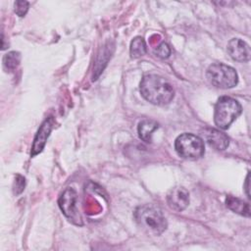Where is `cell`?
<instances>
[{
    "mask_svg": "<svg viewBox=\"0 0 251 251\" xmlns=\"http://www.w3.org/2000/svg\"><path fill=\"white\" fill-rule=\"evenodd\" d=\"M139 90L145 100L158 106L169 104L175 96L172 84L158 75H144L140 81Z\"/></svg>",
    "mask_w": 251,
    "mask_h": 251,
    "instance_id": "6da1fadb",
    "label": "cell"
},
{
    "mask_svg": "<svg viewBox=\"0 0 251 251\" xmlns=\"http://www.w3.org/2000/svg\"><path fill=\"white\" fill-rule=\"evenodd\" d=\"M134 220L139 227L152 235L162 234L168 226L166 218L162 211L151 204L139 206L133 213Z\"/></svg>",
    "mask_w": 251,
    "mask_h": 251,
    "instance_id": "7a4b0ae2",
    "label": "cell"
},
{
    "mask_svg": "<svg viewBox=\"0 0 251 251\" xmlns=\"http://www.w3.org/2000/svg\"><path fill=\"white\" fill-rule=\"evenodd\" d=\"M241 112L242 108L237 100L228 96H222L215 105V125L221 129H227Z\"/></svg>",
    "mask_w": 251,
    "mask_h": 251,
    "instance_id": "3957f363",
    "label": "cell"
},
{
    "mask_svg": "<svg viewBox=\"0 0 251 251\" xmlns=\"http://www.w3.org/2000/svg\"><path fill=\"white\" fill-rule=\"evenodd\" d=\"M206 76L212 85L223 89L232 88L238 82L236 71L232 67L223 63L212 64L207 69Z\"/></svg>",
    "mask_w": 251,
    "mask_h": 251,
    "instance_id": "277c9868",
    "label": "cell"
},
{
    "mask_svg": "<svg viewBox=\"0 0 251 251\" xmlns=\"http://www.w3.org/2000/svg\"><path fill=\"white\" fill-rule=\"evenodd\" d=\"M175 149L178 156L184 159L195 160L204 155L203 139L193 133H182L175 141Z\"/></svg>",
    "mask_w": 251,
    "mask_h": 251,
    "instance_id": "5b68a950",
    "label": "cell"
},
{
    "mask_svg": "<svg viewBox=\"0 0 251 251\" xmlns=\"http://www.w3.org/2000/svg\"><path fill=\"white\" fill-rule=\"evenodd\" d=\"M76 198L77 195L75 190L73 187H68L61 194L58 203L61 211L70 221H73L74 223H75V221H76V224L80 225V218L77 216L75 207Z\"/></svg>",
    "mask_w": 251,
    "mask_h": 251,
    "instance_id": "8992f818",
    "label": "cell"
},
{
    "mask_svg": "<svg viewBox=\"0 0 251 251\" xmlns=\"http://www.w3.org/2000/svg\"><path fill=\"white\" fill-rule=\"evenodd\" d=\"M53 126H54L53 117L47 118L41 124V126H39V128H38V130H37V132L34 136V139H33V143H32V146H31V151H30V157H34L35 155L39 154L43 150V148L46 144L47 138L50 135V132L53 128Z\"/></svg>",
    "mask_w": 251,
    "mask_h": 251,
    "instance_id": "52a82bcc",
    "label": "cell"
},
{
    "mask_svg": "<svg viewBox=\"0 0 251 251\" xmlns=\"http://www.w3.org/2000/svg\"><path fill=\"white\" fill-rule=\"evenodd\" d=\"M167 202L171 209L181 212L189 204V193L183 187H174L167 194Z\"/></svg>",
    "mask_w": 251,
    "mask_h": 251,
    "instance_id": "ba28073f",
    "label": "cell"
},
{
    "mask_svg": "<svg viewBox=\"0 0 251 251\" xmlns=\"http://www.w3.org/2000/svg\"><path fill=\"white\" fill-rule=\"evenodd\" d=\"M227 52L229 56L238 62H247L250 60V48L249 45L239 39V38H232L227 43Z\"/></svg>",
    "mask_w": 251,
    "mask_h": 251,
    "instance_id": "9c48e42d",
    "label": "cell"
},
{
    "mask_svg": "<svg viewBox=\"0 0 251 251\" xmlns=\"http://www.w3.org/2000/svg\"><path fill=\"white\" fill-rule=\"evenodd\" d=\"M202 132L204 139L211 147L215 148L216 150H225L229 144V138L227 137V135L219 129L207 127L204 128Z\"/></svg>",
    "mask_w": 251,
    "mask_h": 251,
    "instance_id": "30bf717a",
    "label": "cell"
},
{
    "mask_svg": "<svg viewBox=\"0 0 251 251\" xmlns=\"http://www.w3.org/2000/svg\"><path fill=\"white\" fill-rule=\"evenodd\" d=\"M158 126L159 125L155 121H152V120L141 121L137 126L139 138L147 143H150L152 141L153 132L158 128Z\"/></svg>",
    "mask_w": 251,
    "mask_h": 251,
    "instance_id": "8fae6325",
    "label": "cell"
},
{
    "mask_svg": "<svg viewBox=\"0 0 251 251\" xmlns=\"http://www.w3.org/2000/svg\"><path fill=\"white\" fill-rule=\"evenodd\" d=\"M226 207L229 208L234 213H237L244 217H250V207L249 204L239 198L228 195L226 199Z\"/></svg>",
    "mask_w": 251,
    "mask_h": 251,
    "instance_id": "7c38bea8",
    "label": "cell"
},
{
    "mask_svg": "<svg viewBox=\"0 0 251 251\" xmlns=\"http://www.w3.org/2000/svg\"><path fill=\"white\" fill-rule=\"evenodd\" d=\"M147 52V47L145 40L141 36H136L134 37L131 42H130V48H129V53L131 58H140L143 55H145Z\"/></svg>",
    "mask_w": 251,
    "mask_h": 251,
    "instance_id": "4fadbf2b",
    "label": "cell"
},
{
    "mask_svg": "<svg viewBox=\"0 0 251 251\" xmlns=\"http://www.w3.org/2000/svg\"><path fill=\"white\" fill-rule=\"evenodd\" d=\"M20 61H21V55L19 52H16V51L9 52L3 57L4 68L9 72L17 69V67L20 64Z\"/></svg>",
    "mask_w": 251,
    "mask_h": 251,
    "instance_id": "5bb4252c",
    "label": "cell"
},
{
    "mask_svg": "<svg viewBox=\"0 0 251 251\" xmlns=\"http://www.w3.org/2000/svg\"><path fill=\"white\" fill-rule=\"evenodd\" d=\"M154 53L161 59H167L171 55V48L166 42H161L154 49Z\"/></svg>",
    "mask_w": 251,
    "mask_h": 251,
    "instance_id": "9a60e30c",
    "label": "cell"
},
{
    "mask_svg": "<svg viewBox=\"0 0 251 251\" xmlns=\"http://www.w3.org/2000/svg\"><path fill=\"white\" fill-rule=\"evenodd\" d=\"M28 6H29V4H28V2H26V1H23V0L16 1L15 4H14L15 13H16L19 17H24V16L27 13Z\"/></svg>",
    "mask_w": 251,
    "mask_h": 251,
    "instance_id": "2e32d148",
    "label": "cell"
},
{
    "mask_svg": "<svg viewBox=\"0 0 251 251\" xmlns=\"http://www.w3.org/2000/svg\"><path fill=\"white\" fill-rule=\"evenodd\" d=\"M25 177L20 175H17V176L15 177V180H14V185H13L14 194L18 195V194L22 193L23 190L25 189Z\"/></svg>",
    "mask_w": 251,
    "mask_h": 251,
    "instance_id": "e0dca14e",
    "label": "cell"
},
{
    "mask_svg": "<svg viewBox=\"0 0 251 251\" xmlns=\"http://www.w3.org/2000/svg\"><path fill=\"white\" fill-rule=\"evenodd\" d=\"M249 176H250V175L248 174L247 176H246V179H245V191H246V194H247L248 198H250V194H249Z\"/></svg>",
    "mask_w": 251,
    "mask_h": 251,
    "instance_id": "ac0fdd59",
    "label": "cell"
}]
</instances>
